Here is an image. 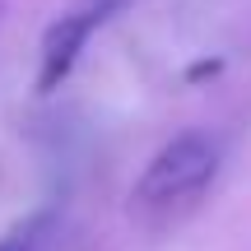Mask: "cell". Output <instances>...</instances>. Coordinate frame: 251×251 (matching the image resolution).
<instances>
[{"label":"cell","instance_id":"obj_1","mask_svg":"<svg viewBox=\"0 0 251 251\" xmlns=\"http://www.w3.org/2000/svg\"><path fill=\"white\" fill-rule=\"evenodd\" d=\"M219 172V144L200 130H186V135H172L158 153L149 158V168L140 172L135 181V209L144 214H168V209L196 200L200 191L214 181Z\"/></svg>","mask_w":251,"mask_h":251},{"label":"cell","instance_id":"obj_2","mask_svg":"<svg viewBox=\"0 0 251 251\" xmlns=\"http://www.w3.org/2000/svg\"><path fill=\"white\" fill-rule=\"evenodd\" d=\"M112 5H117V0H89V5L61 14L51 28H47V37H42V65H37V89H42V93H51L56 84H65V75L75 70L79 51L89 47L93 28L112 14Z\"/></svg>","mask_w":251,"mask_h":251},{"label":"cell","instance_id":"obj_3","mask_svg":"<svg viewBox=\"0 0 251 251\" xmlns=\"http://www.w3.org/2000/svg\"><path fill=\"white\" fill-rule=\"evenodd\" d=\"M47 224H51V219H47V214H37V219H28V224L9 228V233L0 237V251H37V247H42Z\"/></svg>","mask_w":251,"mask_h":251}]
</instances>
